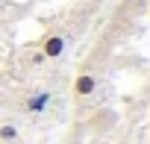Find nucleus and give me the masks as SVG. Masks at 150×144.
Returning <instances> with one entry per match:
<instances>
[{
    "label": "nucleus",
    "mask_w": 150,
    "mask_h": 144,
    "mask_svg": "<svg viewBox=\"0 0 150 144\" xmlns=\"http://www.w3.org/2000/svg\"><path fill=\"white\" fill-rule=\"evenodd\" d=\"M44 106H47V94H35L27 100V112H41Z\"/></svg>",
    "instance_id": "4"
},
{
    "label": "nucleus",
    "mask_w": 150,
    "mask_h": 144,
    "mask_svg": "<svg viewBox=\"0 0 150 144\" xmlns=\"http://www.w3.org/2000/svg\"><path fill=\"white\" fill-rule=\"evenodd\" d=\"M65 53V35L62 32H47L41 38V56L44 59H59Z\"/></svg>",
    "instance_id": "1"
},
{
    "label": "nucleus",
    "mask_w": 150,
    "mask_h": 144,
    "mask_svg": "<svg viewBox=\"0 0 150 144\" xmlns=\"http://www.w3.org/2000/svg\"><path fill=\"white\" fill-rule=\"evenodd\" d=\"M94 88H97V80L91 74H80L77 80H74V94H77V97H91Z\"/></svg>",
    "instance_id": "2"
},
{
    "label": "nucleus",
    "mask_w": 150,
    "mask_h": 144,
    "mask_svg": "<svg viewBox=\"0 0 150 144\" xmlns=\"http://www.w3.org/2000/svg\"><path fill=\"white\" fill-rule=\"evenodd\" d=\"M15 141H18V126L3 124L0 126V144H15Z\"/></svg>",
    "instance_id": "3"
}]
</instances>
